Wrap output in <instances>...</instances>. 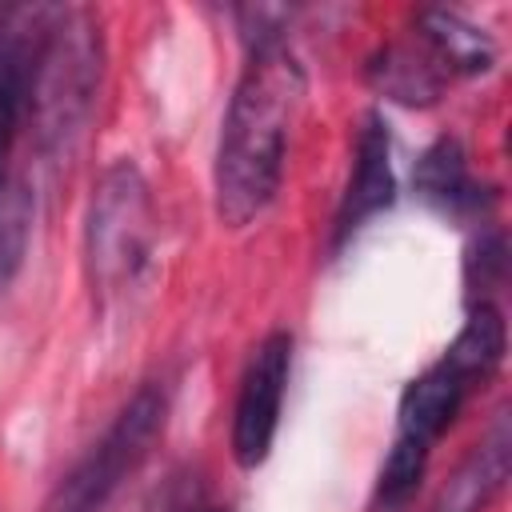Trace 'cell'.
Instances as JSON below:
<instances>
[{
    "instance_id": "obj_16",
    "label": "cell",
    "mask_w": 512,
    "mask_h": 512,
    "mask_svg": "<svg viewBox=\"0 0 512 512\" xmlns=\"http://www.w3.org/2000/svg\"><path fill=\"white\" fill-rule=\"evenodd\" d=\"M504 268H508V256H504V236L500 232H484L468 260H464V284H468V304H484L488 292L504 280Z\"/></svg>"
},
{
    "instance_id": "obj_6",
    "label": "cell",
    "mask_w": 512,
    "mask_h": 512,
    "mask_svg": "<svg viewBox=\"0 0 512 512\" xmlns=\"http://www.w3.org/2000/svg\"><path fill=\"white\" fill-rule=\"evenodd\" d=\"M52 16L56 8L44 4H0V156L28 120L32 80Z\"/></svg>"
},
{
    "instance_id": "obj_17",
    "label": "cell",
    "mask_w": 512,
    "mask_h": 512,
    "mask_svg": "<svg viewBox=\"0 0 512 512\" xmlns=\"http://www.w3.org/2000/svg\"><path fill=\"white\" fill-rule=\"evenodd\" d=\"M208 512H220V508H208Z\"/></svg>"
},
{
    "instance_id": "obj_15",
    "label": "cell",
    "mask_w": 512,
    "mask_h": 512,
    "mask_svg": "<svg viewBox=\"0 0 512 512\" xmlns=\"http://www.w3.org/2000/svg\"><path fill=\"white\" fill-rule=\"evenodd\" d=\"M424 464H428V448L412 444V440H392L384 464H380V480H376V496L384 504H404L416 488H420V476H424Z\"/></svg>"
},
{
    "instance_id": "obj_5",
    "label": "cell",
    "mask_w": 512,
    "mask_h": 512,
    "mask_svg": "<svg viewBox=\"0 0 512 512\" xmlns=\"http://www.w3.org/2000/svg\"><path fill=\"white\" fill-rule=\"evenodd\" d=\"M288 372H292V336L276 328L252 348L248 368L240 376L236 408H232V460L248 472L260 468L272 452Z\"/></svg>"
},
{
    "instance_id": "obj_2",
    "label": "cell",
    "mask_w": 512,
    "mask_h": 512,
    "mask_svg": "<svg viewBox=\"0 0 512 512\" xmlns=\"http://www.w3.org/2000/svg\"><path fill=\"white\" fill-rule=\"evenodd\" d=\"M100 88V32L92 12L56 8L40 48L28 124L44 152H68L92 116Z\"/></svg>"
},
{
    "instance_id": "obj_4",
    "label": "cell",
    "mask_w": 512,
    "mask_h": 512,
    "mask_svg": "<svg viewBox=\"0 0 512 512\" xmlns=\"http://www.w3.org/2000/svg\"><path fill=\"white\" fill-rule=\"evenodd\" d=\"M168 400L156 384H144L108 424V432L56 480L40 512H104L116 488L144 464L156 436L164 432Z\"/></svg>"
},
{
    "instance_id": "obj_7",
    "label": "cell",
    "mask_w": 512,
    "mask_h": 512,
    "mask_svg": "<svg viewBox=\"0 0 512 512\" xmlns=\"http://www.w3.org/2000/svg\"><path fill=\"white\" fill-rule=\"evenodd\" d=\"M396 200V180H392V140L388 124L380 112H368L356 132V160L352 176L336 212V244H344L368 216L384 212Z\"/></svg>"
},
{
    "instance_id": "obj_13",
    "label": "cell",
    "mask_w": 512,
    "mask_h": 512,
    "mask_svg": "<svg viewBox=\"0 0 512 512\" xmlns=\"http://www.w3.org/2000/svg\"><path fill=\"white\" fill-rule=\"evenodd\" d=\"M504 348H508V328H504V312L484 300V304H472L464 328L456 332V340L444 348V364L472 388V384H484L500 360H504Z\"/></svg>"
},
{
    "instance_id": "obj_11",
    "label": "cell",
    "mask_w": 512,
    "mask_h": 512,
    "mask_svg": "<svg viewBox=\"0 0 512 512\" xmlns=\"http://www.w3.org/2000/svg\"><path fill=\"white\" fill-rule=\"evenodd\" d=\"M416 44L444 68V76H480L496 64L492 36L448 8L416 12Z\"/></svg>"
},
{
    "instance_id": "obj_1",
    "label": "cell",
    "mask_w": 512,
    "mask_h": 512,
    "mask_svg": "<svg viewBox=\"0 0 512 512\" xmlns=\"http://www.w3.org/2000/svg\"><path fill=\"white\" fill-rule=\"evenodd\" d=\"M304 92V68L284 44L260 48L244 64L224 112L212 168L216 216L224 228L252 224L276 200L284 180L288 132L300 116Z\"/></svg>"
},
{
    "instance_id": "obj_8",
    "label": "cell",
    "mask_w": 512,
    "mask_h": 512,
    "mask_svg": "<svg viewBox=\"0 0 512 512\" xmlns=\"http://www.w3.org/2000/svg\"><path fill=\"white\" fill-rule=\"evenodd\" d=\"M508 472H512V428H508V408H500L492 428L476 440V448L436 492L432 512H484L496 500V492L508 484Z\"/></svg>"
},
{
    "instance_id": "obj_10",
    "label": "cell",
    "mask_w": 512,
    "mask_h": 512,
    "mask_svg": "<svg viewBox=\"0 0 512 512\" xmlns=\"http://www.w3.org/2000/svg\"><path fill=\"white\" fill-rule=\"evenodd\" d=\"M464 396H468V384L444 360H436L404 388L400 408H396V436L420 448H432L444 436V428L456 420Z\"/></svg>"
},
{
    "instance_id": "obj_12",
    "label": "cell",
    "mask_w": 512,
    "mask_h": 512,
    "mask_svg": "<svg viewBox=\"0 0 512 512\" xmlns=\"http://www.w3.org/2000/svg\"><path fill=\"white\" fill-rule=\"evenodd\" d=\"M368 84L404 108H428L444 92V68L420 44H388L368 60Z\"/></svg>"
},
{
    "instance_id": "obj_3",
    "label": "cell",
    "mask_w": 512,
    "mask_h": 512,
    "mask_svg": "<svg viewBox=\"0 0 512 512\" xmlns=\"http://www.w3.org/2000/svg\"><path fill=\"white\" fill-rule=\"evenodd\" d=\"M152 252V196L132 160H116L92 188L84 268L92 296L112 300L136 284Z\"/></svg>"
},
{
    "instance_id": "obj_9",
    "label": "cell",
    "mask_w": 512,
    "mask_h": 512,
    "mask_svg": "<svg viewBox=\"0 0 512 512\" xmlns=\"http://www.w3.org/2000/svg\"><path fill=\"white\" fill-rule=\"evenodd\" d=\"M416 192L428 208L452 216V220H468V216H484L492 204L488 188H476L468 180V156L460 148L456 136H440L432 140L420 160H416Z\"/></svg>"
},
{
    "instance_id": "obj_14",
    "label": "cell",
    "mask_w": 512,
    "mask_h": 512,
    "mask_svg": "<svg viewBox=\"0 0 512 512\" xmlns=\"http://www.w3.org/2000/svg\"><path fill=\"white\" fill-rule=\"evenodd\" d=\"M32 216H36L32 188L20 176L0 172V292L24 268L28 240H32Z\"/></svg>"
}]
</instances>
